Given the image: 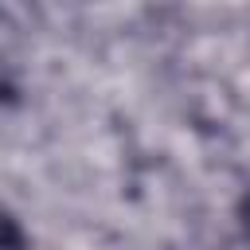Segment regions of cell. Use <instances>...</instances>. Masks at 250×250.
Segmentation results:
<instances>
[{"label":"cell","instance_id":"cell-3","mask_svg":"<svg viewBox=\"0 0 250 250\" xmlns=\"http://www.w3.org/2000/svg\"><path fill=\"white\" fill-rule=\"evenodd\" d=\"M0 90H4V74H0Z\"/></svg>","mask_w":250,"mask_h":250},{"label":"cell","instance_id":"cell-2","mask_svg":"<svg viewBox=\"0 0 250 250\" xmlns=\"http://www.w3.org/2000/svg\"><path fill=\"white\" fill-rule=\"evenodd\" d=\"M20 4H27V0H0V12H8V8H20Z\"/></svg>","mask_w":250,"mask_h":250},{"label":"cell","instance_id":"cell-1","mask_svg":"<svg viewBox=\"0 0 250 250\" xmlns=\"http://www.w3.org/2000/svg\"><path fill=\"white\" fill-rule=\"evenodd\" d=\"M0 250H23V234L4 207H0Z\"/></svg>","mask_w":250,"mask_h":250}]
</instances>
